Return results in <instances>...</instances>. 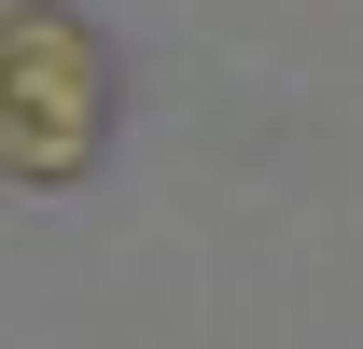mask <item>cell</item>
Returning <instances> with one entry per match:
<instances>
[{"mask_svg": "<svg viewBox=\"0 0 363 349\" xmlns=\"http://www.w3.org/2000/svg\"><path fill=\"white\" fill-rule=\"evenodd\" d=\"M112 140V56L84 14L14 0L0 14V182H84Z\"/></svg>", "mask_w": 363, "mask_h": 349, "instance_id": "cell-1", "label": "cell"}]
</instances>
